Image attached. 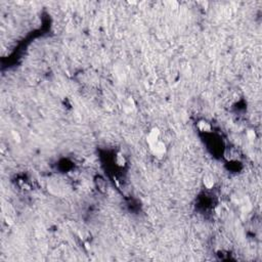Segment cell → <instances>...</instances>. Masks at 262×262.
<instances>
[{"label": "cell", "mask_w": 262, "mask_h": 262, "mask_svg": "<svg viewBox=\"0 0 262 262\" xmlns=\"http://www.w3.org/2000/svg\"><path fill=\"white\" fill-rule=\"evenodd\" d=\"M149 149H151V152L153 153L154 156H156L157 158H162V157L165 156L167 153L166 143H164L163 140H161V139H160L159 141H157V143L151 144Z\"/></svg>", "instance_id": "1"}, {"label": "cell", "mask_w": 262, "mask_h": 262, "mask_svg": "<svg viewBox=\"0 0 262 262\" xmlns=\"http://www.w3.org/2000/svg\"><path fill=\"white\" fill-rule=\"evenodd\" d=\"M161 139V131L159 128H153L146 135V141H148L149 146L153 144Z\"/></svg>", "instance_id": "2"}, {"label": "cell", "mask_w": 262, "mask_h": 262, "mask_svg": "<svg viewBox=\"0 0 262 262\" xmlns=\"http://www.w3.org/2000/svg\"><path fill=\"white\" fill-rule=\"evenodd\" d=\"M203 184L206 188L212 189L214 188V185H215V178H214V176L210 173L205 174L203 177Z\"/></svg>", "instance_id": "3"}, {"label": "cell", "mask_w": 262, "mask_h": 262, "mask_svg": "<svg viewBox=\"0 0 262 262\" xmlns=\"http://www.w3.org/2000/svg\"><path fill=\"white\" fill-rule=\"evenodd\" d=\"M197 127L200 131L202 132H210L212 130V126L209 122L205 121V120H201L197 123Z\"/></svg>", "instance_id": "4"}, {"label": "cell", "mask_w": 262, "mask_h": 262, "mask_svg": "<svg viewBox=\"0 0 262 262\" xmlns=\"http://www.w3.org/2000/svg\"><path fill=\"white\" fill-rule=\"evenodd\" d=\"M116 164H117V165H118V166H120V167L125 166V164H126V159H125V157H124L121 153H118V154H117V156H116Z\"/></svg>", "instance_id": "5"}, {"label": "cell", "mask_w": 262, "mask_h": 262, "mask_svg": "<svg viewBox=\"0 0 262 262\" xmlns=\"http://www.w3.org/2000/svg\"><path fill=\"white\" fill-rule=\"evenodd\" d=\"M224 157H225L227 160H233L234 158V153L231 149H226L225 152H224Z\"/></svg>", "instance_id": "6"}, {"label": "cell", "mask_w": 262, "mask_h": 262, "mask_svg": "<svg viewBox=\"0 0 262 262\" xmlns=\"http://www.w3.org/2000/svg\"><path fill=\"white\" fill-rule=\"evenodd\" d=\"M247 137H248V139H250V140H253V139L256 138V133L254 130H248L247 131Z\"/></svg>", "instance_id": "7"}, {"label": "cell", "mask_w": 262, "mask_h": 262, "mask_svg": "<svg viewBox=\"0 0 262 262\" xmlns=\"http://www.w3.org/2000/svg\"><path fill=\"white\" fill-rule=\"evenodd\" d=\"M169 4L171 5L172 8H177V5H178V2L176 1H172V2H169Z\"/></svg>", "instance_id": "8"}, {"label": "cell", "mask_w": 262, "mask_h": 262, "mask_svg": "<svg viewBox=\"0 0 262 262\" xmlns=\"http://www.w3.org/2000/svg\"><path fill=\"white\" fill-rule=\"evenodd\" d=\"M128 3H130V4H137V1H128Z\"/></svg>", "instance_id": "9"}]
</instances>
